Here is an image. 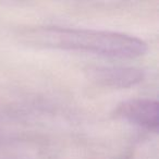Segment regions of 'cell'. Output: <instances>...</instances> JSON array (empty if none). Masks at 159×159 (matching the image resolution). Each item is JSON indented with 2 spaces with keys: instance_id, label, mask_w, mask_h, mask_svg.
<instances>
[{
  "instance_id": "cell-1",
  "label": "cell",
  "mask_w": 159,
  "mask_h": 159,
  "mask_svg": "<svg viewBox=\"0 0 159 159\" xmlns=\"http://www.w3.org/2000/svg\"><path fill=\"white\" fill-rule=\"evenodd\" d=\"M20 37L36 47L87 51L119 58H136L148 49L147 44L135 36L97 30L35 26L22 31Z\"/></svg>"
},
{
  "instance_id": "cell-2",
  "label": "cell",
  "mask_w": 159,
  "mask_h": 159,
  "mask_svg": "<svg viewBox=\"0 0 159 159\" xmlns=\"http://www.w3.org/2000/svg\"><path fill=\"white\" fill-rule=\"evenodd\" d=\"M117 118H121L148 130H158V102L145 98L125 100L117 106L113 111Z\"/></svg>"
},
{
  "instance_id": "cell-3",
  "label": "cell",
  "mask_w": 159,
  "mask_h": 159,
  "mask_svg": "<svg viewBox=\"0 0 159 159\" xmlns=\"http://www.w3.org/2000/svg\"><path fill=\"white\" fill-rule=\"evenodd\" d=\"M91 76L104 86L128 89L143 81L144 72L133 66H98L91 69Z\"/></svg>"
}]
</instances>
